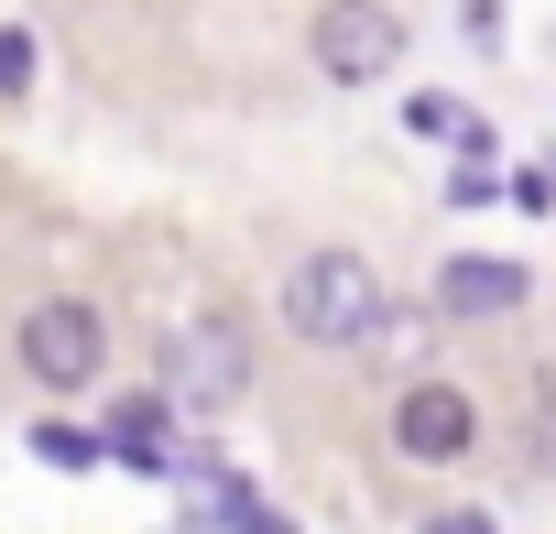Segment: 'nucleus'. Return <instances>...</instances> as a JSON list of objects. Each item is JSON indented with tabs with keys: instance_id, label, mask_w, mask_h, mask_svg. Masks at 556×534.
I'll use <instances>...</instances> for the list:
<instances>
[{
	"instance_id": "obj_6",
	"label": "nucleus",
	"mask_w": 556,
	"mask_h": 534,
	"mask_svg": "<svg viewBox=\"0 0 556 534\" xmlns=\"http://www.w3.org/2000/svg\"><path fill=\"white\" fill-rule=\"evenodd\" d=\"M393 447H404L415 469H458V458L480 447V404H469L458 382H404V393H393Z\"/></svg>"
},
{
	"instance_id": "obj_12",
	"label": "nucleus",
	"mask_w": 556,
	"mask_h": 534,
	"mask_svg": "<svg viewBox=\"0 0 556 534\" xmlns=\"http://www.w3.org/2000/svg\"><path fill=\"white\" fill-rule=\"evenodd\" d=\"M34 77H45V66H34V34L0 23V99H34Z\"/></svg>"
},
{
	"instance_id": "obj_2",
	"label": "nucleus",
	"mask_w": 556,
	"mask_h": 534,
	"mask_svg": "<svg viewBox=\"0 0 556 534\" xmlns=\"http://www.w3.org/2000/svg\"><path fill=\"white\" fill-rule=\"evenodd\" d=\"M306 55H317L328 88H382V77L415 55V34H404L393 0H328V12L306 23Z\"/></svg>"
},
{
	"instance_id": "obj_15",
	"label": "nucleus",
	"mask_w": 556,
	"mask_h": 534,
	"mask_svg": "<svg viewBox=\"0 0 556 534\" xmlns=\"http://www.w3.org/2000/svg\"><path fill=\"white\" fill-rule=\"evenodd\" d=\"M426 534H491V512H437Z\"/></svg>"
},
{
	"instance_id": "obj_3",
	"label": "nucleus",
	"mask_w": 556,
	"mask_h": 534,
	"mask_svg": "<svg viewBox=\"0 0 556 534\" xmlns=\"http://www.w3.org/2000/svg\"><path fill=\"white\" fill-rule=\"evenodd\" d=\"M12 349H23V371H34L45 393H88V382L110 371V317H99L88 295H45V306L12 328Z\"/></svg>"
},
{
	"instance_id": "obj_11",
	"label": "nucleus",
	"mask_w": 556,
	"mask_h": 534,
	"mask_svg": "<svg viewBox=\"0 0 556 534\" xmlns=\"http://www.w3.org/2000/svg\"><path fill=\"white\" fill-rule=\"evenodd\" d=\"M458 120H469V110H458L447 88H415V99H404V131H415V142H458Z\"/></svg>"
},
{
	"instance_id": "obj_5",
	"label": "nucleus",
	"mask_w": 556,
	"mask_h": 534,
	"mask_svg": "<svg viewBox=\"0 0 556 534\" xmlns=\"http://www.w3.org/2000/svg\"><path fill=\"white\" fill-rule=\"evenodd\" d=\"M186 425H197V415H186L164 382H142V393H121V404L99 415V447H110L121 469H142V480H197L207 458L186 447Z\"/></svg>"
},
{
	"instance_id": "obj_8",
	"label": "nucleus",
	"mask_w": 556,
	"mask_h": 534,
	"mask_svg": "<svg viewBox=\"0 0 556 534\" xmlns=\"http://www.w3.org/2000/svg\"><path fill=\"white\" fill-rule=\"evenodd\" d=\"M186 523H197V534H295L285 512H273L251 480H229V469H197V501H186Z\"/></svg>"
},
{
	"instance_id": "obj_7",
	"label": "nucleus",
	"mask_w": 556,
	"mask_h": 534,
	"mask_svg": "<svg viewBox=\"0 0 556 534\" xmlns=\"http://www.w3.org/2000/svg\"><path fill=\"white\" fill-rule=\"evenodd\" d=\"M523 295H534V274L502 262V251H447L437 262V317H458V328H502V317H523Z\"/></svg>"
},
{
	"instance_id": "obj_4",
	"label": "nucleus",
	"mask_w": 556,
	"mask_h": 534,
	"mask_svg": "<svg viewBox=\"0 0 556 534\" xmlns=\"http://www.w3.org/2000/svg\"><path fill=\"white\" fill-rule=\"evenodd\" d=\"M164 393H175L186 415H229V404L251 393V328H240V317H186L175 349H164Z\"/></svg>"
},
{
	"instance_id": "obj_1",
	"label": "nucleus",
	"mask_w": 556,
	"mask_h": 534,
	"mask_svg": "<svg viewBox=\"0 0 556 534\" xmlns=\"http://www.w3.org/2000/svg\"><path fill=\"white\" fill-rule=\"evenodd\" d=\"M273 306H285V328L306 339V349H382V328H393V295H382V274H371V262L361 251H306V262H285V295H273Z\"/></svg>"
},
{
	"instance_id": "obj_9",
	"label": "nucleus",
	"mask_w": 556,
	"mask_h": 534,
	"mask_svg": "<svg viewBox=\"0 0 556 534\" xmlns=\"http://www.w3.org/2000/svg\"><path fill=\"white\" fill-rule=\"evenodd\" d=\"M23 447H34L45 469H99V458H110V447H99V425H66V415H34V425H23Z\"/></svg>"
},
{
	"instance_id": "obj_13",
	"label": "nucleus",
	"mask_w": 556,
	"mask_h": 534,
	"mask_svg": "<svg viewBox=\"0 0 556 534\" xmlns=\"http://www.w3.org/2000/svg\"><path fill=\"white\" fill-rule=\"evenodd\" d=\"M458 34H469L480 55H502V0H458Z\"/></svg>"
},
{
	"instance_id": "obj_14",
	"label": "nucleus",
	"mask_w": 556,
	"mask_h": 534,
	"mask_svg": "<svg viewBox=\"0 0 556 534\" xmlns=\"http://www.w3.org/2000/svg\"><path fill=\"white\" fill-rule=\"evenodd\" d=\"M502 196H513V207H534V218H545V207H556V175H545V164H523V175H502Z\"/></svg>"
},
{
	"instance_id": "obj_10",
	"label": "nucleus",
	"mask_w": 556,
	"mask_h": 534,
	"mask_svg": "<svg viewBox=\"0 0 556 534\" xmlns=\"http://www.w3.org/2000/svg\"><path fill=\"white\" fill-rule=\"evenodd\" d=\"M491 196H502V142L458 153V175H447V207H491Z\"/></svg>"
}]
</instances>
